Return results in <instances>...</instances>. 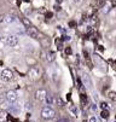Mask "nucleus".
<instances>
[{
	"mask_svg": "<svg viewBox=\"0 0 116 122\" xmlns=\"http://www.w3.org/2000/svg\"><path fill=\"white\" fill-rule=\"evenodd\" d=\"M55 115H56V111L50 107H45L41 111V117L44 120H51V118L55 117Z\"/></svg>",
	"mask_w": 116,
	"mask_h": 122,
	"instance_id": "nucleus-1",
	"label": "nucleus"
},
{
	"mask_svg": "<svg viewBox=\"0 0 116 122\" xmlns=\"http://www.w3.org/2000/svg\"><path fill=\"white\" fill-rule=\"evenodd\" d=\"M5 44H6L7 46H11V47L16 46V45L18 44V38H17V35H13V34H10V35H7V36L5 38Z\"/></svg>",
	"mask_w": 116,
	"mask_h": 122,
	"instance_id": "nucleus-2",
	"label": "nucleus"
},
{
	"mask_svg": "<svg viewBox=\"0 0 116 122\" xmlns=\"http://www.w3.org/2000/svg\"><path fill=\"white\" fill-rule=\"evenodd\" d=\"M12 77H13V74H12V71L10 70V69H4V70L1 71V74H0V79H1L3 81H5V82L11 81Z\"/></svg>",
	"mask_w": 116,
	"mask_h": 122,
	"instance_id": "nucleus-3",
	"label": "nucleus"
},
{
	"mask_svg": "<svg viewBox=\"0 0 116 122\" xmlns=\"http://www.w3.org/2000/svg\"><path fill=\"white\" fill-rule=\"evenodd\" d=\"M5 97H6V99H7V102L10 104L16 103L17 99H18V96H17V92H16V91H7L5 93Z\"/></svg>",
	"mask_w": 116,
	"mask_h": 122,
	"instance_id": "nucleus-4",
	"label": "nucleus"
},
{
	"mask_svg": "<svg viewBox=\"0 0 116 122\" xmlns=\"http://www.w3.org/2000/svg\"><path fill=\"white\" fill-rule=\"evenodd\" d=\"M28 75H29V77L33 81H35V80H38L40 77V71H39V69L36 66H31L29 69V71H28Z\"/></svg>",
	"mask_w": 116,
	"mask_h": 122,
	"instance_id": "nucleus-5",
	"label": "nucleus"
},
{
	"mask_svg": "<svg viewBox=\"0 0 116 122\" xmlns=\"http://www.w3.org/2000/svg\"><path fill=\"white\" fill-rule=\"evenodd\" d=\"M10 108V103L7 102L5 94L0 93V110H9Z\"/></svg>",
	"mask_w": 116,
	"mask_h": 122,
	"instance_id": "nucleus-6",
	"label": "nucleus"
},
{
	"mask_svg": "<svg viewBox=\"0 0 116 122\" xmlns=\"http://www.w3.org/2000/svg\"><path fill=\"white\" fill-rule=\"evenodd\" d=\"M27 34L29 35V38H31V39H38V36H39V31H38V29L34 25L27 28Z\"/></svg>",
	"mask_w": 116,
	"mask_h": 122,
	"instance_id": "nucleus-7",
	"label": "nucleus"
},
{
	"mask_svg": "<svg viewBox=\"0 0 116 122\" xmlns=\"http://www.w3.org/2000/svg\"><path fill=\"white\" fill-rule=\"evenodd\" d=\"M46 97H47V91H46V90H44V88L38 90V91H36V93H35V98H36L39 102L45 100V98H46Z\"/></svg>",
	"mask_w": 116,
	"mask_h": 122,
	"instance_id": "nucleus-8",
	"label": "nucleus"
},
{
	"mask_svg": "<svg viewBox=\"0 0 116 122\" xmlns=\"http://www.w3.org/2000/svg\"><path fill=\"white\" fill-rule=\"evenodd\" d=\"M9 111L13 115H18L21 109H20V105L17 103H13V104H10V108H9Z\"/></svg>",
	"mask_w": 116,
	"mask_h": 122,
	"instance_id": "nucleus-9",
	"label": "nucleus"
},
{
	"mask_svg": "<svg viewBox=\"0 0 116 122\" xmlns=\"http://www.w3.org/2000/svg\"><path fill=\"white\" fill-rule=\"evenodd\" d=\"M82 81H84V83H85V86L86 87H88V88H92V81H91V77L87 75V74H85L84 76H82Z\"/></svg>",
	"mask_w": 116,
	"mask_h": 122,
	"instance_id": "nucleus-10",
	"label": "nucleus"
},
{
	"mask_svg": "<svg viewBox=\"0 0 116 122\" xmlns=\"http://www.w3.org/2000/svg\"><path fill=\"white\" fill-rule=\"evenodd\" d=\"M80 102H81V105H82V107H86V105H87V103H88V98H87V96L84 94V93H81V94H80Z\"/></svg>",
	"mask_w": 116,
	"mask_h": 122,
	"instance_id": "nucleus-11",
	"label": "nucleus"
},
{
	"mask_svg": "<svg viewBox=\"0 0 116 122\" xmlns=\"http://www.w3.org/2000/svg\"><path fill=\"white\" fill-rule=\"evenodd\" d=\"M15 21H16V17H15L13 15H6V16H5V22H6V23L11 24V23H13Z\"/></svg>",
	"mask_w": 116,
	"mask_h": 122,
	"instance_id": "nucleus-12",
	"label": "nucleus"
},
{
	"mask_svg": "<svg viewBox=\"0 0 116 122\" xmlns=\"http://www.w3.org/2000/svg\"><path fill=\"white\" fill-rule=\"evenodd\" d=\"M45 102H46L47 105H53V103H55V98H53L52 96L47 94V97L45 98Z\"/></svg>",
	"mask_w": 116,
	"mask_h": 122,
	"instance_id": "nucleus-13",
	"label": "nucleus"
},
{
	"mask_svg": "<svg viewBox=\"0 0 116 122\" xmlns=\"http://www.w3.org/2000/svg\"><path fill=\"white\" fill-rule=\"evenodd\" d=\"M56 59V52L51 51V52H48V55H47V61L48 62H53Z\"/></svg>",
	"mask_w": 116,
	"mask_h": 122,
	"instance_id": "nucleus-14",
	"label": "nucleus"
},
{
	"mask_svg": "<svg viewBox=\"0 0 116 122\" xmlns=\"http://www.w3.org/2000/svg\"><path fill=\"white\" fill-rule=\"evenodd\" d=\"M94 61H96V63L99 65V68H102V66H105V64H104V62L101 59V57L99 56H94Z\"/></svg>",
	"mask_w": 116,
	"mask_h": 122,
	"instance_id": "nucleus-15",
	"label": "nucleus"
},
{
	"mask_svg": "<svg viewBox=\"0 0 116 122\" xmlns=\"http://www.w3.org/2000/svg\"><path fill=\"white\" fill-rule=\"evenodd\" d=\"M21 21H22V23H23V25L25 27V28H29V27H31L33 24H31V22L28 20V18H21Z\"/></svg>",
	"mask_w": 116,
	"mask_h": 122,
	"instance_id": "nucleus-16",
	"label": "nucleus"
},
{
	"mask_svg": "<svg viewBox=\"0 0 116 122\" xmlns=\"http://www.w3.org/2000/svg\"><path fill=\"white\" fill-rule=\"evenodd\" d=\"M69 111L74 115V116H77L79 115V110H77V108L75 107V105H70V108H69Z\"/></svg>",
	"mask_w": 116,
	"mask_h": 122,
	"instance_id": "nucleus-17",
	"label": "nucleus"
},
{
	"mask_svg": "<svg viewBox=\"0 0 116 122\" xmlns=\"http://www.w3.org/2000/svg\"><path fill=\"white\" fill-rule=\"evenodd\" d=\"M101 117L104 118V120L109 118V111H108V110H102V112H101Z\"/></svg>",
	"mask_w": 116,
	"mask_h": 122,
	"instance_id": "nucleus-18",
	"label": "nucleus"
},
{
	"mask_svg": "<svg viewBox=\"0 0 116 122\" xmlns=\"http://www.w3.org/2000/svg\"><path fill=\"white\" fill-rule=\"evenodd\" d=\"M108 97H109V99H111L112 102H116V92H109L108 93Z\"/></svg>",
	"mask_w": 116,
	"mask_h": 122,
	"instance_id": "nucleus-19",
	"label": "nucleus"
},
{
	"mask_svg": "<svg viewBox=\"0 0 116 122\" xmlns=\"http://www.w3.org/2000/svg\"><path fill=\"white\" fill-rule=\"evenodd\" d=\"M56 45H57V48L58 50H62L63 48V40L62 39H57L56 40Z\"/></svg>",
	"mask_w": 116,
	"mask_h": 122,
	"instance_id": "nucleus-20",
	"label": "nucleus"
},
{
	"mask_svg": "<svg viewBox=\"0 0 116 122\" xmlns=\"http://www.w3.org/2000/svg\"><path fill=\"white\" fill-rule=\"evenodd\" d=\"M7 121H9V122H18V120H17V118L12 117L11 115H9V116H7Z\"/></svg>",
	"mask_w": 116,
	"mask_h": 122,
	"instance_id": "nucleus-21",
	"label": "nucleus"
},
{
	"mask_svg": "<svg viewBox=\"0 0 116 122\" xmlns=\"http://www.w3.org/2000/svg\"><path fill=\"white\" fill-rule=\"evenodd\" d=\"M25 109H27V110H31V109H33V104H31L30 102H27V103H25Z\"/></svg>",
	"mask_w": 116,
	"mask_h": 122,
	"instance_id": "nucleus-22",
	"label": "nucleus"
},
{
	"mask_svg": "<svg viewBox=\"0 0 116 122\" xmlns=\"http://www.w3.org/2000/svg\"><path fill=\"white\" fill-rule=\"evenodd\" d=\"M42 45H44L45 47H48V46H50V40H47V39H42Z\"/></svg>",
	"mask_w": 116,
	"mask_h": 122,
	"instance_id": "nucleus-23",
	"label": "nucleus"
},
{
	"mask_svg": "<svg viewBox=\"0 0 116 122\" xmlns=\"http://www.w3.org/2000/svg\"><path fill=\"white\" fill-rule=\"evenodd\" d=\"M101 108H102L103 110H106V109H108V104H106L105 102H102V103H101Z\"/></svg>",
	"mask_w": 116,
	"mask_h": 122,
	"instance_id": "nucleus-24",
	"label": "nucleus"
},
{
	"mask_svg": "<svg viewBox=\"0 0 116 122\" xmlns=\"http://www.w3.org/2000/svg\"><path fill=\"white\" fill-rule=\"evenodd\" d=\"M110 7H111V6H110L109 4H108V5H105V6H104V10H103V12H104V13H108V12L110 11Z\"/></svg>",
	"mask_w": 116,
	"mask_h": 122,
	"instance_id": "nucleus-25",
	"label": "nucleus"
},
{
	"mask_svg": "<svg viewBox=\"0 0 116 122\" xmlns=\"http://www.w3.org/2000/svg\"><path fill=\"white\" fill-rule=\"evenodd\" d=\"M71 48L70 47H65V53H67V55H71Z\"/></svg>",
	"mask_w": 116,
	"mask_h": 122,
	"instance_id": "nucleus-26",
	"label": "nucleus"
},
{
	"mask_svg": "<svg viewBox=\"0 0 116 122\" xmlns=\"http://www.w3.org/2000/svg\"><path fill=\"white\" fill-rule=\"evenodd\" d=\"M70 39H71V38H70L69 35H64L62 40H64V41H70Z\"/></svg>",
	"mask_w": 116,
	"mask_h": 122,
	"instance_id": "nucleus-27",
	"label": "nucleus"
},
{
	"mask_svg": "<svg viewBox=\"0 0 116 122\" xmlns=\"http://www.w3.org/2000/svg\"><path fill=\"white\" fill-rule=\"evenodd\" d=\"M76 82H77V87H79V88H82V83H81V80H80V79H77V80H76Z\"/></svg>",
	"mask_w": 116,
	"mask_h": 122,
	"instance_id": "nucleus-28",
	"label": "nucleus"
},
{
	"mask_svg": "<svg viewBox=\"0 0 116 122\" xmlns=\"http://www.w3.org/2000/svg\"><path fill=\"white\" fill-rule=\"evenodd\" d=\"M5 22V15H0V23Z\"/></svg>",
	"mask_w": 116,
	"mask_h": 122,
	"instance_id": "nucleus-29",
	"label": "nucleus"
},
{
	"mask_svg": "<svg viewBox=\"0 0 116 122\" xmlns=\"http://www.w3.org/2000/svg\"><path fill=\"white\" fill-rule=\"evenodd\" d=\"M88 122H97V118H96L94 116H91L90 120H88Z\"/></svg>",
	"mask_w": 116,
	"mask_h": 122,
	"instance_id": "nucleus-30",
	"label": "nucleus"
},
{
	"mask_svg": "<svg viewBox=\"0 0 116 122\" xmlns=\"http://www.w3.org/2000/svg\"><path fill=\"white\" fill-rule=\"evenodd\" d=\"M52 16H53V13H52V12H47V13H46V18H48V20H50Z\"/></svg>",
	"mask_w": 116,
	"mask_h": 122,
	"instance_id": "nucleus-31",
	"label": "nucleus"
},
{
	"mask_svg": "<svg viewBox=\"0 0 116 122\" xmlns=\"http://www.w3.org/2000/svg\"><path fill=\"white\" fill-rule=\"evenodd\" d=\"M75 25H76V23H75L74 21H70V22H69V27H71V28H74Z\"/></svg>",
	"mask_w": 116,
	"mask_h": 122,
	"instance_id": "nucleus-32",
	"label": "nucleus"
},
{
	"mask_svg": "<svg viewBox=\"0 0 116 122\" xmlns=\"http://www.w3.org/2000/svg\"><path fill=\"white\" fill-rule=\"evenodd\" d=\"M55 10H56V11H61V10H62V7H61L59 5H55Z\"/></svg>",
	"mask_w": 116,
	"mask_h": 122,
	"instance_id": "nucleus-33",
	"label": "nucleus"
},
{
	"mask_svg": "<svg viewBox=\"0 0 116 122\" xmlns=\"http://www.w3.org/2000/svg\"><path fill=\"white\" fill-rule=\"evenodd\" d=\"M58 122H68V120H65V118H61V120H58Z\"/></svg>",
	"mask_w": 116,
	"mask_h": 122,
	"instance_id": "nucleus-34",
	"label": "nucleus"
},
{
	"mask_svg": "<svg viewBox=\"0 0 116 122\" xmlns=\"http://www.w3.org/2000/svg\"><path fill=\"white\" fill-rule=\"evenodd\" d=\"M58 29H59V30L62 31V33H65V30L63 29V27H58Z\"/></svg>",
	"mask_w": 116,
	"mask_h": 122,
	"instance_id": "nucleus-35",
	"label": "nucleus"
},
{
	"mask_svg": "<svg viewBox=\"0 0 116 122\" xmlns=\"http://www.w3.org/2000/svg\"><path fill=\"white\" fill-rule=\"evenodd\" d=\"M92 31V27H87V33H91Z\"/></svg>",
	"mask_w": 116,
	"mask_h": 122,
	"instance_id": "nucleus-36",
	"label": "nucleus"
},
{
	"mask_svg": "<svg viewBox=\"0 0 116 122\" xmlns=\"http://www.w3.org/2000/svg\"><path fill=\"white\" fill-rule=\"evenodd\" d=\"M62 1H63V0H56V3L59 5V4H62Z\"/></svg>",
	"mask_w": 116,
	"mask_h": 122,
	"instance_id": "nucleus-37",
	"label": "nucleus"
},
{
	"mask_svg": "<svg viewBox=\"0 0 116 122\" xmlns=\"http://www.w3.org/2000/svg\"><path fill=\"white\" fill-rule=\"evenodd\" d=\"M92 110L96 111V110H97V107H96V105H92Z\"/></svg>",
	"mask_w": 116,
	"mask_h": 122,
	"instance_id": "nucleus-38",
	"label": "nucleus"
},
{
	"mask_svg": "<svg viewBox=\"0 0 116 122\" xmlns=\"http://www.w3.org/2000/svg\"><path fill=\"white\" fill-rule=\"evenodd\" d=\"M98 47H99V51H102V52L104 51V48H103V46H98Z\"/></svg>",
	"mask_w": 116,
	"mask_h": 122,
	"instance_id": "nucleus-39",
	"label": "nucleus"
},
{
	"mask_svg": "<svg viewBox=\"0 0 116 122\" xmlns=\"http://www.w3.org/2000/svg\"><path fill=\"white\" fill-rule=\"evenodd\" d=\"M70 96H71V94H70V93H69V94H68V96H67V99H68V100H70Z\"/></svg>",
	"mask_w": 116,
	"mask_h": 122,
	"instance_id": "nucleus-40",
	"label": "nucleus"
},
{
	"mask_svg": "<svg viewBox=\"0 0 116 122\" xmlns=\"http://www.w3.org/2000/svg\"><path fill=\"white\" fill-rule=\"evenodd\" d=\"M73 1H74V3H79V1H80V0H73Z\"/></svg>",
	"mask_w": 116,
	"mask_h": 122,
	"instance_id": "nucleus-41",
	"label": "nucleus"
},
{
	"mask_svg": "<svg viewBox=\"0 0 116 122\" xmlns=\"http://www.w3.org/2000/svg\"><path fill=\"white\" fill-rule=\"evenodd\" d=\"M24 1H25V3H29V0H24Z\"/></svg>",
	"mask_w": 116,
	"mask_h": 122,
	"instance_id": "nucleus-42",
	"label": "nucleus"
},
{
	"mask_svg": "<svg viewBox=\"0 0 116 122\" xmlns=\"http://www.w3.org/2000/svg\"><path fill=\"white\" fill-rule=\"evenodd\" d=\"M1 64H3V62H0V65H1Z\"/></svg>",
	"mask_w": 116,
	"mask_h": 122,
	"instance_id": "nucleus-43",
	"label": "nucleus"
},
{
	"mask_svg": "<svg viewBox=\"0 0 116 122\" xmlns=\"http://www.w3.org/2000/svg\"><path fill=\"white\" fill-rule=\"evenodd\" d=\"M24 122H28V120H27V121H24Z\"/></svg>",
	"mask_w": 116,
	"mask_h": 122,
	"instance_id": "nucleus-44",
	"label": "nucleus"
},
{
	"mask_svg": "<svg viewBox=\"0 0 116 122\" xmlns=\"http://www.w3.org/2000/svg\"><path fill=\"white\" fill-rule=\"evenodd\" d=\"M115 122H116V121H115Z\"/></svg>",
	"mask_w": 116,
	"mask_h": 122,
	"instance_id": "nucleus-45",
	"label": "nucleus"
}]
</instances>
